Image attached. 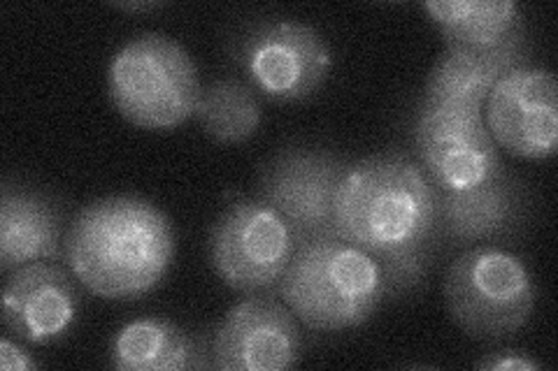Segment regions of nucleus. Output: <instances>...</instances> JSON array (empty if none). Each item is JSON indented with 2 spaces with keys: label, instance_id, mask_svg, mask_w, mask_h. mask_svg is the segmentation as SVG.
Listing matches in <instances>:
<instances>
[{
  "label": "nucleus",
  "instance_id": "obj_1",
  "mask_svg": "<svg viewBox=\"0 0 558 371\" xmlns=\"http://www.w3.org/2000/svg\"><path fill=\"white\" fill-rule=\"evenodd\" d=\"M336 233L379 262L384 299L422 288L442 246L438 193L416 158L384 151L349 163L338 190Z\"/></svg>",
  "mask_w": 558,
  "mask_h": 371
},
{
  "label": "nucleus",
  "instance_id": "obj_2",
  "mask_svg": "<svg viewBox=\"0 0 558 371\" xmlns=\"http://www.w3.org/2000/svg\"><path fill=\"white\" fill-rule=\"evenodd\" d=\"M178 237L151 200L119 193L82 207L68 223L63 260L92 295L129 302L168 276Z\"/></svg>",
  "mask_w": 558,
  "mask_h": 371
},
{
  "label": "nucleus",
  "instance_id": "obj_3",
  "mask_svg": "<svg viewBox=\"0 0 558 371\" xmlns=\"http://www.w3.org/2000/svg\"><path fill=\"white\" fill-rule=\"evenodd\" d=\"M282 302L312 332L368 323L384 302L379 262L340 237L299 244L277 286Z\"/></svg>",
  "mask_w": 558,
  "mask_h": 371
},
{
  "label": "nucleus",
  "instance_id": "obj_4",
  "mask_svg": "<svg viewBox=\"0 0 558 371\" xmlns=\"http://www.w3.org/2000/svg\"><path fill=\"white\" fill-rule=\"evenodd\" d=\"M201 91L194 59L178 40L161 33L129 40L108 67L114 110L145 131H172L194 119Z\"/></svg>",
  "mask_w": 558,
  "mask_h": 371
},
{
  "label": "nucleus",
  "instance_id": "obj_5",
  "mask_svg": "<svg viewBox=\"0 0 558 371\" xmlns=\"http://www.w3.org/2000/svg\"><path fill=\"white\" fill-rule=\"evenodd\" d=\"M445 305L470 339L500 344L529 325L535 311V281L508 246H473L453 258L445 276Z\"/></svg>",
  "mask_w": 558,
  "mask_h": 371
},
{
  "label": "nucleus",
  "instance_id": "obj_6",
  "mask_svg": "<svg viewBox=\"0 0 558 371\" xmlns=\"http://www.w3.org/2000/svg\"><path fill=\"white\" fill-rule=\"evenodd\" d=\"M231 57L260 98L282 104L319 94L333 70V51L324 35L295 20H256L242 26Z\"/></svg>",
  "mask_w": 558,
  "mask_h": 371
},
{
  "label": "nucleus",
  "instance_id": "obj_7",
  "mask_svg": "<svg viewBox=\"0 0 558 371\" xmlns=\"http://www.w3.org/2000/svg\"><path fill=\"white\" fill-rule=\"evenodd\" d=\"M412 137L416 163L440 190H473L508 172L482 108L422 98Z\"/></svg>",
  "mask_w": 558,
  "mask_h": 371
},
{
  "label": "nucleus",
  "instance_id": "obj_8",
  "mask_svg": "<svg viewBox=\"0 0 558 371\" xmlns=\"http://www.w3.org/2000/svg\"><path fill=\"white\" fill-rule=\"evenodd\" d=\"M295 249L299 242L289 223L256 196L226 207L207 242L215 274L244 295L277 290Z\"/></svg>",
  "mask_w": 558,
  "mask_h": 371
},
{
  "label": "nucleus",
  "instance_id": "obj_9",
  "mask_svg": "<svg viewBox=\"0 0 558 371\" xmlns=\"http://www.w3.org/2000/svg\"><path fill=\"white\" fill-rule=\"evenodd\" d=\"M349 163L317 145H293L260 168L256 198L279 211L295 242L338 237L336 202Z\"/></svg>",
  "mask_w": 558,
  "mask_h": 371
},
{
  "label": "nucleus",
  "instance_id": "obj_10",
  "mask_svg": "<svg viewBox=\"0 0 558 371\" xmlns=\"http://www.w3.org/2000/svg\"><path fill=\"white\" fill-rule=\"evenodd\" d=\"M303 348L301 321L270 293L240 299L213 332V364L221 371H289Z\"/></svg>",
  "mask_w": 558,
  "mask_h": 371
},
{
  "label": "nucleus",
  "instance_id": "obj_11",
  "mask_svg": "<svg viewBox=\"0 0 558 371\" xmlns=\"http://www.w3.org/2000/svg\"><path fill=\"white\" fill-rule=\"evenodd\" d=\"M484 121L498 149L526 161H547L558 149V84L551 70L521 65L484 102Z\"/></svg>",
  "mask_w": 558,
  "mask_h": 371
},
{
  "label": "nucleus",
  "instance_id": "obj_12",
  "mask_svg": "<svg viewBox=\"0 0 558 371\" xmlns=\"http://www.w3.org/2000/svg\"><path fill=\"white\" fill-rule=\"evenodd\" d=\"M438 193V242L445 249L510 246L523 237L533 219V198L526 184L510 172L480 188Z\"/></svg>",
  "mask_w": 558,
  "mask_h": 371
},
{
  "label": "nucleus",
  "instance_id": "obj_13",
  "mask_svg": "<svg viewBox=\"0 0 558 371\" xmlns=\"http://www.w3.org/2000/svg\"><path fill=\"white\" fill-rule=\"evenodd\" d=\"M75 274L57 260H40L8 274L3 288V327L31 346L61 342L80 318Z\"/></svg>",
  "mask_w": 558,
  "mask_h": 371
},
{
  "label": "nucleus",
  "instance_id": "obj_14",
  "mask_svg": "<svg viewBox=\"0 0 558 371\" xmlns=\"http://www.w3.org/2000/svg\"><path fill=\"white\" fill-rule=\"evenodd\" d=\"M65 214L51 193L5 182L0 198V272L10 274L31 262L61 260L65 249Z\"/></svg>",
  "mask_w": 558,
  "mask_h": 371
},
{
  "label": "nucleus",
  "instance_id": "obj_15",
  "mask_svg": "<svg viewBox=\"0 0 558 371\" xmlns=\"http://www.w3.org/2000/svg\"><path fill=\"white\" fill-rule=\"evenodd\" d=\"M531 63L529 30L521 28L494 51H468L447 47L433 65L422 98L482 108L492 88L514 67Z\"/></svg>",
  "mask_w": 558,
  "mask_h": 371
},
{
  "label": "nucleus",
  "instance_id": "obj_16",
  "mask_svg": "<svg viewBox=\"0 0 558 371\" xmlns=\"http://www.w3.org/2000/svg\"><path fill=\"white\" fill-rule=\"evenodd\" d=\"M110 364L119 371L215 369L213 334H189L159 316L135 318L114 334Z\"/></svg>",
  "mask_w": 558,
  "mask_h": 371
},
{
  "label": "nucleus",
  "instance_id": "obj_17",
  "mask_svg": "<svg viewBox=\"0 0 558 371\" xmlns=\"http://www.w3.org/2000/svg\"><path fill=\"white\" fill-rule=\"evenodd\" d=\"M422 10L451 49L494 51L526 28L512 0H428Z\"/></svg>",
  "mask_w": 558,
  "mask_h": 371
},
{
  "label": "nucleus",
  "instance_id": "obj_18",
  "mask_svg": "<svg viewBox=\"0 0 558 371\" xmlns=\"http://www.w3.org/2000/svg\"><path fill=\"white\" fill-rule=\"evenodd\" d=\"M194 119L215 143L242 145L252 139L264 123L260 96L240 77L215 79L201 91Z\"/></svg>",
  "mask_w": 558,
  "mask_h": 371
},
{
  "label": "nucleus",
  "instance_id": "obj_19",
  "mask_svg": "<svg viewBox=\"0 0 558 371\" xmlns=\"http://www.w3.org/2000/svg\"><path fill=\"white\" fill-rule=\"evenodd\" d=\"M475 367L488 369V371H537L543 369V362L531 358L529 353L494 350V353H486L482 360H477Z\"/></svg>",
  "mask_w": 558,
  "mask_h": 371
},
{
  "label": "nucleus",
  "instance_id": "obj_20",
  "mask_svg": "<svg viewBox=\"0 0 558 371\" xmlns=\"http://www.w3.org/2000/svg\"><path fill=\"white\" fill-rule=\"evenodd\" d=\"M0 367L5 371H31L38 369L40 362L31 356L20 339H12V334H5L0 339Z\"/></svg>",
  "mask_w": 558,
  "mask_h": 371
},
{
  "label": "nucleus",
  "instance_id": "obj_21",
  "mask_svg": "<svg viewBox=\"0 0 558 371\" xmlns=\"http://www.w3.org/2000/svg\"><path fill=\"white\" fill-rule=\"evenodd\" d=\"M117 10H124V12H151V10H159L163 8V3H117Z\"/></svg>",
  "mask_w": 558,
  "mask_h": 371
}]
</instances>
